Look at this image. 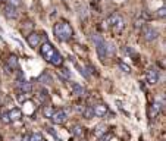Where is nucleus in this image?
Instances as JSON below:
<instances>
[{
  "label": "nucleus",
  "mask_w": 166,
  "mask_h": 141,
  "mask_svg": "<svg viewBox=\"0 0 166 141\" xmlns=\"http://www.w3.org/2000/svg\"><path fill=\"white\" fill-rule=\"evenodd\" d=\"M6 66L9 69H18L19 68V59H18V56H15V54H10L9 57L6 59Z\"/></svg>",
  "instance_id": "f8f14e48"
},
{
  "label": "nucleus",
  "mask_w": 166,
  "mask_h": 141,
  "mask_svg": "<svg viewBox=\"0 0 166 141\" xmlns=\"http://www.w3.org/2000/svg\"><path fill=\"white\" fill-rule=\"evenodd\" d=\"M143 34H144V38H146L147 41H154L160 35L159 31L153 27H144L143 28Z\"/></svg>",
  "instance_id": "423d86ee"
},
{
  "label": "nucleus",
  "mask_w": 166,
  "mask_h": 141,
  "mask_svg": "<svg viewBox=\"0 0 166 141\" xmlns=\"http://www.w3.org/2000/svg\"><path fill=\"white\" fill-rule=\"evenodd\" d=\"M0 116H2V121H3V122H6V123H9V122H10V118H9V113H7V112L2 113Z\"/></svg>",
  "instance_id": "c85d7f7f"
},
{
  "label": "nucleus",
  "mask_w": 166,
  "mask_h": 141,
  "mask_svg": "<svg viewBox=\"0 0 166 141\" xmlns=\"http://www.w3.org/2000/svg\"><path fill=\"white\" fill-rule=\"evenodd\" d=\"M28 96L30 94H25V93H22V91H19V94H16V100L19 101V103H24V101H27Z\"/></svg>",
  "instance_id": "5701e85b"
},
{
  "label": "nucleus",
  "mask_w": 166,
  "mask_h": 141,
  "mask_svg": "<svg viewBox=\"0 0 166 141\" xmlns=\"http://www.w3.org/2000/svg\"><path fill=\"white\" fill-rule=\"evenodd\" d=\"M24 141H43V135L40 132H34V134L25 135Z\"/></svg>",
  "instance_id": "dca6fc26"
},
{
  "label": "nucleus",
  "mask_w": 166,
  "mask_h": 141,
  "mask_svg": "<svg viewBox=\"0 0 166 141\" xmlns=\"http://www.w3.org/2000/svg\"><path fill=\"white\" fill-rule=\"evenodd\" d=\"M47 99H49V97H47V91H46V90H40V94H38V100H40L41 103H46Z\"/></svg>",
  "instance_id": "4be33fe9"
},
{
  "label": "nucleus",
  "mask_w": 166,
  "mask_h": 141,
  "mask_svg": "<svg viewBox=\"0 0 166 141\" xmlns=\"http://www.w3.org/2000/svg\"><path fill=\"white\" fill-rule=\"evenodd\" d=\"M124 50H125V53H126V54H129L131 57H134V61H135V57H138V54L135 53V52H134V50H132V49H131L129 46H126L125 49H124Z\"/></svg>",
  "instance_id": "393cba45"
},
{
  "label": "nucleus",
  "mask_w": 166,
  "mask_h": 141,
  "mask_svg": "<svg viewBox=\"0 0 166 141\" xmlns=\"http://www.w3.org/2000/svg\"><path fill=\"white\" fill-rule=\"evenodd\" d=\"M9 118H10V122H15V121H19L21 118H22V110L19 108H14L10 109L9 112Z\"/></svg>",
  "instance_id": "ddd939ff"
},
{
  "label": "nucleus",
  "mask_w": 166,
  "mask_h": 141,
  "mask_svg": "<svg viewBox=\"0 0 166 141\" xmlns=\"http://www.w3.org/2000/svg\"><path fill=\"white\" fill-rule=\"evenodd\" d=\"M62 72H63V75H65L66 78H71V74L68 72V69H62Z\"/></svg>",
  "instance_id": "c756f323"
},
{
  "label": "nucleus",
  "mask_w": 166,
  "mask_h": 141,
  "mask_svg": "<svg viewBox=\"0 0 166 141\" xmlns=\"http://www.w3.org/2000/svg\"><path fill=\"white\" fill-rule=\"evenodd\" d=\"M18 90L22 91V93H25V94H30L33 91V84L28 82V81H21L19 85H18Z\"/></svg>",
  "instance_id": "4468645a"
},
{
  "label": "nucleus",
  "mask_w": 166,
  "mask_h": 141,
  "mask_svg": "<svg viewBox=\"0 0 166 141\" xmlns=\"http://www.w3.org/2000/svg\"><path fill=\"white\" fill-rule=\"evenodd\" d=\"M107 132V129H106V125H97L96 127V129H94V134L97 135V137H103V135Z\"/></svg>",
  "instance_id": "f3484780"
},
{
  "label": "nucleus",
  "mask_w": 166,
  "mask_h": 141,
  "mask_svg": "<svg viewBox=\"0 0 166 141\" xmlns=\"http://www.w3.org/2000/svg\"><path fill=\"white\" fill-rule=\"evenodd\" d=\"M53 112H54V109H53V106H44L43 108V115H44V118H49L50 119V116L53 115Z\"/></svg>",
  "instance_id": "6ab92c4d"
},
{
  "label": "nucleus",
  "mask_w": 166,
  "mask_h": 141,
  "mask_svg": "<svg viewBox=\"0 0 166 141\" xmlns=\"http://www.w3.org/2000/svg\"><path fill=\"white\" fill-rule=\"evenodd\" d=\"M93 2H100V0H93Z\"/></svg>",
  "instance_id": "7c9ffc66"
},
{
  "label": "nucleus",
  "mask_w": 166,
  "mask_h": 141,
  "mask_svg": "<svg viewBox=\"0 0 166 141\" xmlns=\"http://www.w3.org/2000/svg\"><path fill=\"white\" fill-rule=\"evenodd\" d=\"M109 28L112 29V33L115 35H119L125 29V21L122 19L119 15H112L109 18Z\"/></svg>",
  "instance_id": "7ed1b4c3"
},
{
  "label": "nucleus",
  "mask_w": 166,
  "mask_h": 141,
  "mask_svg": "<svg viewBox=\"0 0 166 141\" xmlns=\"http://www.w3.org/2000/svg\"><path fill=\"white\" fill-rule=\"evenodd\" d=\"M157 18H165L166 16V7L165 6H162L160 9H157Z\"/></svg>",
  "instance_id": "bb28decb"
},
{
  "label": "nucleus",
  "mask_w": 166,
  "mask_h": 141,
  "mask_svg": "<svg viewBox=\"0 0 166 141\" xmlns=\"http://www.w3.org/2000/svg\"><path fill=\"white\" fill-rule=\"evenodd\" d=\"M27 28H30V31H31V29L34 28V24L31 22V21H25V22H24V25H22V31H24L25 34H28V29H27Z\"/></svg>",
  "instance_id": "412c9836"
},
{
  "label": "nucleus",
  "mask_w": 166,
  "mask_h": 141,
  "mask_svg": "<svg viewBox=\"0 0 166 141\" xmlns=\"http://www.w3.org/2000/svg\"><path fill=\"white\" fill-rule=\"evenodd\" d=\"M159 76H160V72L156 69V68H150V69H147L146 72V78H147V82L150 84V85H154V84H157V81H159Z\"/></svg>",
  "instance_id": "39448f33"
},
{
  "label": "nucleus",
  "mask_w": 166,
  "mask_h": 141,
  "mask_svg": "<svg viewBox=\"0 0 166 141\" xmlns=\"http://www.w3.org/2000/svg\"><path fill=\"white\" fill-rule=\"evenodd\" d=\"M40 54L41 57L44 59L46 62L49 63H52L53 66H62V63H63V57H62V54L54 49V46L52 43H43L40 47Z\"/></svg>",
  "instance_id": "f257e3e1"
},
{
  "label": "nucleus",
  "mask_w": 166,
  "mask_h": 141,
  "mask_svg": "<svg viewBox=\"0 0 166 141\" xmlns=\"http://www.w3.org/2000/svg\"><path fill=\"white\" fill-rule=\"evenodd\" d=\"M3 15L6 16L7 19H16L19 16V12L15 6H10V5H5L3 6Z\"/></svg>",
  "instance_id": "0eeeda50"
},
{
  "label": "nucleus",
  "mask_w": 166,
  "mask_h": 141,
  "mask_svg": "<svg viewBox=\"0 0 166 141\" xmlns=\"http://www.w3.org/2000/svg\"><path fill=\"white\" fill-rule=\"evenodd\" d=\"M7 5H10V6H21L22 5V0H6Z\"/></svg>",
  "instance_id": "cd10ccee"
},
{
  "label": "nucleus",
  "mask_w": 166,
  "mask_h": 141,
  "mask_svg": "<svg viewBox=\"0 0 166 141\" xmlns=\"http://www.w3.org/2000/svg\"><path fill=\"white\" fill-rule=\"evenodd\" d=\"M27 43L30 44V47H31V49H37V47L40 46V43H41L40 34H37V33L27 34Z\"/></svg>",
  "instance_id": "6e6552de"
},
{
  "label": "nucleus",
  "mask_w": 166,
  "mask_h": 141,
  "mask_svg": "<svg viewBox=\"0 0 166 141\" xmlns=\"http://www.w3.org/2000/svg\"><path fill=\"white\" fill-rule=\"evenodd\" d=\"M53 34L59 41H69L73 37V29L69 22H57L53 25Z\"/></svg>",
  "instance_id": "f03ea898"
},
{
  "label": "nucleus",
  "mask_w": 166,
  "mask_h": 141,
  "mask_svg": "<svg viewBox=\"0 0 166 141\" xmlns=\"http://www.w3.org/2000/svg\"><path fill=\"white\" fill-rule=\"evenodd\" d=\"M82 115H84V118L85 119H91L94 116V113H93V106H87L84 110H82Z\"/></svg>",
  "instance_id": "a211bd4d"
},
{
  "label": "nucleus",
  "mask_w": 166,
  "mask_h": 141,
  "mask_svg": "<svg viewBox=\"0 0 166 141\" xmlns=\"http://www.w3.org/2000/svg\"><path fill=\"white\" fill-rule=\"evenodd\" d=\"M162 109H163V101H162V103L154 101L152 106H150V110H148V116H150V119H154V118L162 112Z\"/></svg>",
  "instance_id": "9d476101"
},
{
  "label": "nucleus",
  "mask_w": 166,
  "mask_h": 141,
  "mask_svg": "<svg viewBox=\"0 0 166 141\" xmlns=\"http://www.w3.org/2000/svg\"><path fill=\"white\" fill-rule=\"evenodd\" d=\"M72 134L77 135V137H81V135L84 134V128L80 127V125H77V127L72 128Z\"/></svg>",
  "instance_id": "aec40b11"
},
{
  "label": "nucleus",
  "mask_w": 166,
  "mask_h": 141,
  "mask_svg": "<svg viewBox=\"0 0 166 141\" xmlns=\"http://www.w3.org/2000/svg\"><path fill=\"white\" fill-rule=\"evenodd\" d=\"M68 87H69V90L72 91V94L78 96V97H81V96H85V88L82 87V85H80L78 82H69V84H68Z\"/></svg>",
  "instance_id": "9b49d317"
},
{
  "label": "nucleus",
  "mask_w": 166,
  "mask_h": 141,
  "mask_svg": "<svg viewBox=\"0 0 166 141\" xmlns=\"http://www.w3.org/2000/svg\"><path fill=\"white\" fill-rule=\"evenodd\" d=\"M119 68L122 72H125V74H131V68L128 66L126 63H124V62H119Z\"/></svg>",
  "instance_id": "b1692460"
},
{
  "label": "nucleus",
  "mask_w": 166,
  "mask_h": 141,
  "mask_svg": "<svg viewBox=\"0 0 166 141\" xmlns=\"http://www.w3.org/2000/svg\"><path fill=\"white\" fill-rule=\"evenodd\" d=\"M93 113L97 118H105L109 113V108H107L106 104H103V103H99V104L93 106Z\"/></svg>",
  "instance_id": "1a4fd4ad"
},
{
  "label": "nucleus",
  "mask_w": 166,
  "mask_h": 141,
  "mask_svg": "<svg viewBox=\"0 0 166 141\" xmlns=\"http://www.w3.org/2000/svg\"><path fill=\"white\" fill-rule=\"evenodd\" d=\"M105 50H106V57L115 56V53H116V47H115V44L107 43V41H106V44H105Z\"/></svg>",
  "instance_id": "2eb2a0df"
},
{
  "label": "nucleus",
  "mask_w": 166,
  "mask_h": 141,
  "mask_svg": "<svg viewBox=\"0 0 166 141\" xmlns=\"http://www.w3.org/2000/svg\"><path fill=\"white\" fill-rule=\"evenodd\" d=\"M50 119H52L53 123H56V125H63L68 119V115L65 110H54L53 115L50 116Z\"/></svg>",
  "instance_id": "20e7f679"
},
{
  "label": "nucleus",
  "mask_w": 166,
  "mask_h": 141,
  "mask_svg": "<svg viewBox=\"0 0 166 141\" xmlns=\"http://www.w3.org/2000/svg\"><path fill=\"white\" fill-rule=\"evenodd\" d=\"M38 80H40L41 82H44V84H50V82H52V78H50L47 74L40 75V76H38Z\"/></svg>",
  "instance_id": "a878e982"
},
{
  "label": "nucleus",
  "mask_w": 166,
  "mask_h": 141,
  "mask_svg": "<svg viewBox=\"0 0 166 141\" xmlns=\"http://www.w3.org/2000/svg\"><path fill=\"white\" fill-rule=\"evenodd\" d=\"M0 2H6V0H0Z\"/></svg>",
  "instance_id": "2f4dec72"
}]
</instances>
